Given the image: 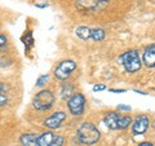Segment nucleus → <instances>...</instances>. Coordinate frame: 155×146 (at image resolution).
<instances>
[{
	"label": "nucleus",
	"mask_w": 155,
	"mask_h": 146,
	"mask_svg": "<svg viewBox=\"0 0 155 146\" xmlns=\"http://www.w3.org/2000/svg\"><path fill=\"white\" fill-rule=\"evenodd\" d=\"M76 137L80 144L87 145V146H92L100 141L101 133H100L98 128H97L93 123L84 121V123H81L79 125V128H78Z\"/></svg>",
	"instance_id": "nucleus-1"
},
{
	"label": "nucleus",
	"mask_w": 155,
	"mask_h": 146,
	"mask_svg": "<svg viewBox=\"0 0 155 146\" xmlns=\"http://www.w3.org/2000/svg\"><path fill=\"white\" fill-rule=\"evenodd\" d=\"M119 62L128 74H134L142 67V61L140 58V53L137 49H129L122 53L119 56Z\"/></svg>",
	"instance_id": "nucleus-2"
},
{
	"label": "nucleus",
	"mask_w": 155,
	"mask_h": 146,
	"mask_svg": "<svg viewBox=\"0 0 155 146\" xmlns=\"http://www.w3.org/2000/svg\"><path fill=\"white\" fill-rule=\"evenodd\" d=\"M56 102V96L49 89H41L40 92L34 96L32 98V108L39 111H47L53 108Z\"/></svg>",
	"instance_id": "nucleus-3"
},
{
	"label": "nucleus",
	"mask_w": 155,
	"mask_h": 146,
	"mask_svg": "<svg viewBox=\"0 0 155 146\" xmlns=\"http://www.w3.org/2000/svg\"><path fill=\"white\" fill-rule=\"evenodd\" d=\"M67 108L71 115L81 116L85 110V97L83 93H74L67 100Z\"/></svg>",
	"instance_id": "nucleus-4"
},
{
	"label": "nucleus",
	"mask_w": 155,
	"mask_h": 146,
	"mask_svg": "<svg viewBox=\"0 0 155 146\" xmlns=\"http://www.w3.org/2000/svg\"><path fill=\"white\" fill-rule=\"evenodd\" d=\"M76 69V62L72 61V60H64L61 61L60 64L57 65V67L54 69V78L57 80H61V81H65L67 78L71 75L72 71H75Z\"/></svg>",
	"instance_id": "nucleus-5"
},
{
	"label": "nucleus",
	"mask_w": 155,
	"mask_h": 146,
	"mask_svg": "<svg viewBox=\"0 0 155 146\" xmlns=\"http://www.w3.org/2000/svg\"><path fill=\"white\" fill-rule=\"evenodd\" d=\"M109 3L110 0H76V8L80 12L92 13V12L101 11Z\"/></svg>",
	"instance_id": "nucleus-6"
},
{
	"label": "nucleus",
	"mask_w": 155,
	"mask_h": 146,
	"mask_svg": "<svg viewBox=\"0 0 155 146\" xmlns=\"http://www.w3.org/2000/svg\"><path fill=\"white\" fill-rule=\"evenodd\" d=\"M65 120H66L65 111H56V113H53L51 116H48V118L43 121V125L48 129H57L61 127Z\"/></svg>",
	"instance_id": "nucleus-7"
},
{
	"label": "nucleus",
	"mask_w": 155,
	"mask_h": 146,
	"mask_svg": "<svg viewBox=\"0 0 155 146\" xmlns=\"http://www.w3.org/2000/svg\"><path fill=\"white\" fill-rule=\"evenodd\" d=\"M149 125H150V119L147 115H138L136 118L134 123L132 125V132L133 134L138 136V134H143L146 131L149 129Z\"/></svg>",
	"instance_id": "nucleus-8"
},
{
	"label": "nucleus",
	"mask_w": 155,
	"mask_h": 146,
	"mask_svg": "<svg viewBox=\"0 0 155 146\" xmlns=\"http://www.w3.org/2000/svg\"><path fill=\"white\" fill-rule=\"evenodd\" d=\"M141 61L146 67H155V43L147 45L143 49Z\"/></svg>",
	"instance_id": "nucleus-9"
},
{
	"label": "nucleus",
	"mask_w": 155,
	"mask_h": 146,
	"mask_svg": "<svg viewBox=\"0 0 155 146\" xmlns=\"http://www.w3.org/2000/svg\"><path fill=\"white\" fill-rule=\"evenodd\" d=\"M120 115L119 113L116 111H110L105 115L104 118V123L105 125L111 131H119V119H120Z\"/></svg>",
	"instance_id": "nucleus-10"
},
{
	"label": "nucleus",
	"mask_w": 155,
	"mask_h": 146,
	"mask_svg": "<svg viewBox=\"0 0 155 146\" xmlns=\"http://www.w3.org/2000/svg\"><path fill=\"white\" fill-rule=\"evenodd\" d=\"M53 137H54V134H53L51 131H47V132L41 133L40 136H38L34 146H49Z\"/></svg>",
	"instance_id": "nucleus-11"
},
{
	"label": "nucleus",
	"mask_w": 155,
	"mask_h": 146,
	"mask_svg": "<svg viewBox=\"0 0 155 146\" xmlns=\"http://www.w3.org/2000/svg\"><path fill=\"white\" fill-rule=\"evenodd\" d=\"M75 35L81 40H92V28L87 26H78L75 28Z\"/></svg>",
	"instance_id": "nucleus-12"
},
{
	"label": "nucleus",
	"mask_w": 155,
	"mask_h": 146,
	"mask_svg": "<svg viewBox=\"0 0 155 146\" xmlns=\"http://www.w3.org/2000/svg\"><path fill=\"white\" fill-rule=\"evenodd\" d=\"M36 138H38L36 133H23L19 137V142H21L22 146H34Z\"/></svg>",
	"instance_id": "nucleus-13"
},
{
	"label": "nucleus",
	"mask_w": 155,
	"mask_h": 146,
	"mask_svg": "<svg viewBox=\"0 0 155 146\" xmlns=\"http://www.w3.org/2000/svg\"><path fill=\"white\" fill-rule=\"evenodd\" d=\"M60 95H61V98L62 100L70 98V97L74 95V85H72L71 83H65V84H62Z\"/></svg>",
	"instance_id": "nucleus-14"
},
{
	"label": "nucleus",
	"mask_w": 155,
	"mask_h": 146,
	"mask_svg": "<svg viewBox=\"0 0 155 146\" xmlns=\"http://www.w3.org/2000/svg\"><path fill=\"white\" fill-rule=\"evenodd\" d=\"M106 38V31L101 27L92 28V40L93 41H102Z\"/></svg>",
	"instance_id": "nucleus-15"
},
{
	"label": "nucleus",
	"mask_w": 155,
	"mask_h": 146,
	"mask_svg": "<svg viewBox=\"0 0 155 146\" xmlns=\"http://www.w3.org/2000/svg\"><path fill=\"white\" fill-rule=\"evenodd\" d=\"M130 123H132V118L129 115H122L119 119V129H127Z\"/></svg>",
	"instance_id": "nucleus-16"
},
{
	"label": "nucleus",
	"mask_w": 155,
	"mask_h": 146,
	"mask_svg": "<svg viewBox=\"0 0 155 146\" xmlns=\"http://www.w3.org/2000/svg\"><path fill=\"white\" fill-rule=\"evenodd\" d=\"M65 144V138H64V136H61V134H57L53 137L52 140V142L49 146H64Z\"/></svg>",
	"instance_id": "nucleus-17"
},
{
	"label": "nucleus",
	"mask_w": 155,
	"mask_h": 146,
	"mask_svg": "<svg viewBox=\"0 0 155 146\" xmlns=\"http://www.w3.org/2000/svg\"><path fill=\"white\" fill-rule=\"evenodd\" d=\"M48 80H49V75L48 74H43L38 78V80H36V87H39V88H41V87H44Z\"/></svg>",
	"instance_id": "nucleus-18"
},
{
	"label": "nucleus",
	"mask_w": 155,
	"mask_h": 146,
	"mask_svg": "<svg viewBox=\"0 0 155 146\" xmlns=\"http://www.w3.org/2000/svg\"><path fill=\"white\" fill-rule=\"evenodd\" d=\"M8 44V39L5 35H3V34H0V49H3V48H5Z\"/></svg>",
	"instance_id": "nucleus-19"
},
{
	"label": "nucleus",
	"mask_w": 155,
	"mask_h": 146,
	"mask_svg": "<svg viewBox=\"0 0 155 146\" xmlns=\"http://www.w3.org/2000/svg\"><path fill=\"white\" fill-rule=\"evenodd\" d=\"M8 105V96L4 93H0V108Z\"/></svg>",
	"instance_id": "nucleus-20"
},
{
	"label": "nucleus",
	"mask_w": 155,
	"mask_h": 146,
	"mask_svg": "<svg viewBox=\"0 0 155 146\" xmlns=\"http://www.w3.org/2000/svg\"><path fill=\"white\" fill-rule=\"evenodd\" d=\"M9 91V85L7 83H0V93L7 95V92Z\"/></svg>",
	"instance_id": "nucleus-21"
},
{
	"label": "nucleus",
	"mask_w": 155,
	"mask_h": 146,
	"mask_svg": "<svg viewBox=\"0 0 155 146\" xmlns=\"http://www.w3.org/2000/svg\"><path fill=\"white\" fill-rule=\"evenodd\" d=\"M105 89H106L105 84H96V85H93V92H101V91H105Z\"/></svg>",
	"instance_id": "nucleus-22"
},
{
	"label": "nucleus",
	"mask_w": 155,
	"mask_h": 146,
	"mask_svg": "<svg viewBox=\"0 0 155 146\" xmlns=\"http://www.w3.org/2000/svg\"><path fill=\"white\" fill-rule=\"evenodd\" d=\"M118 110H122V111H130V110H132V108H130V106L124 105V104H119V105H118Z\"/></svg>",
	"instance_id": "nucleus-23"
},
{
	"label": "nucleus",
	"mask_w": 155,
	"mask_h": 146,
	"mask_svg": "<svg viewBox=\"0 0 155 146\" xmlns=\"http://www.w3.org/2000/svg\"><path fill=\"white\" fill-rule=\"evenodd\" d=\"M110 92H113V93H124V92H127V89H109Z\"/></svg>",
	"instance_id": "nucleus-24"
},
{
	"label": "nucleus",
	"mask_w": 155,
	"mask_h": 146,
	"mask_svg": "<svg viewBox=\"0 0 155 146\" xmlns=\"http://www.w3.org/2000/svg\"><path fill=\"white\" fill-rule=\"evenodd\" d=\"M137 146H154L151 142H147V141H145V142H141V144H138Z\"/></svg>",
	"instance_id": "nucleus-25"
},
{
	"label": "nucleus",
	"mask_w": 155,
	"mask_h": 146,
	"mask_svg": "<svg viewBox=\"0 0 155 146\" xmlns=\"http://www.w3.org/2000/svg\"><path fill=\"white\" fill-rule=\"evenodd\" d=\"M36 7H38V8H47L48 4H47V3H45V4H36Z\"/></svg>",
	"instance_id": "nucleus-26"
},
{
	"label": "nucleus",
	"mask_w": 155,
	"mask_h": 146,
	"mask_svg": "<svg viewBox=\"0 0 155 146\" xmlns=\"http://www.w3.org/2000/svg\"><path fill=\"white\" fill-rule=\"evenodd\" d=\"M134 92H136V93H140V95H143V96H146V95H147L146 92H142V91H138V89H134Z\"/></svg>",
	"instance_id": "nucleus-27"
},
{
	"label": "nucleus",
	"mask_w": 155,
	"mask_h": 146,
	"mask_svg": "<svg viewBox=\"0 0 155 146\" xmlns=\"http://www.w3.org/2000/svg\"><path fill=\"white\" fill-rule=\"evenodd\" d=\"M151 125H153V128H154V129H155V120H154V121H153V124H151Z\"/></svg>",
	"instance_id": "nucleus-28"
}]
</instances>
